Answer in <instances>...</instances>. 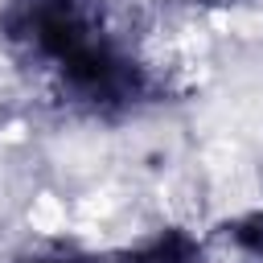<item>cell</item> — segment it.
<instances>
[{
	"instance_id": "6da1fadb",
	"label": "cell",
	"mask_w": 263,
	"mask_h": 263,
	"mask_svg": "<svg viewBox=\"0 0 263 263\" xmlns=\"http://www.w3.org/2000/svg\"><path fill=\"white\" fill-rule=\"evenodd\" d=\"M0 37L82 115L119 119L160 99V78L107 29L99 0H8Z\"/></svg>"
},
{
	"instance_id": "7a4b0ae2",
	"label": "cell",
	"mask_w": 263,
	"mask_h": 263,
	"mask_svg": "<svg viewBox=\"0 0 263 263\" xmlns=\"http://www.w3.org/2000/svg\"><path fill=\"white\" fill-rule=\"evenodd\" d=\"M107 263H205V247L181 226H160L148 238L107 255Z\"/></svg>"
},
{
	"instance_id": "3957f363",
	"label": "cell",
	"mask_w": 263,
	"mask_h": 263,
	"mask_svg": "<svg viewBox=\"0 0 263 263\" xmlns=\"http://www.w3.org/2000/svg\"><path fill=\"white\" fill-rule=\"evenodd\" d=\"M222 242L234 255V263H263V210H247L230 222H222Z\"/></svg>"
},
{
	"instance_id": "277c9868",
	"label": "cell",
	"mask_w": 263,
	"mask_h": 263,
	"mask_svg": "<svg viewBox=\"0 0 263 263\" xmlns=\"http://www.w3.org/2000/svg\"><path fill=\"white\" fill-rule=\"evenodd\" d=\"M21 263H107V255H95V251H82V247H41Z\"/></svg>"
},
{
	"instance_id": "5b68a950",
	"label": "cell",
	"mask_w": 263,
	"mask_h": 263,
	"mask_svg": "<svg viewBox=\"0 0 263 263\" xmlns=\"http://www.w3.org/2000/svg\"><path fill=\"white\" fill-rule=\"evenodd\" d=\"M193 8H230L234 0H189Z\"/></svg>"
}]
</instances>
